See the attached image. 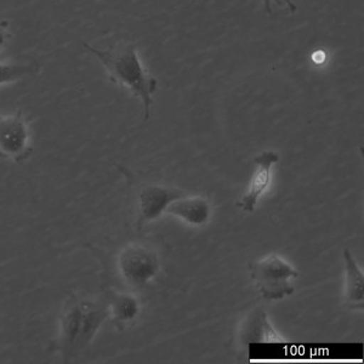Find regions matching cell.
Segmentation results:
<instances>
[{
	"label": "cell",
	"mask_w": 364,
	"mask_h": 364,
	"mask_svg": "<svg viewBox=\"0 0 364 364\" xmlns=\"http://www.w3.org/2000/svg\"><path fill=\"white\" fill-rule=\"evenodd\" d=\"M84 48L95 55L107 72L108 78L117 84L122 90L130 91L135 97L142 101L145 118L149 119V108L154 104V92L157 90L158 80L149 75L137 54L136 44L118 42L107 50H97L89 44Z\"/></svg>",
	"instance_id": "6da1fadb"
},
{
	"label": "cell",
	"mask_w": 364,
	"mask_h": 364,
	"mask_svg": "<svg viewBox=\"0 0 364 364\" xmlns=\"http://www.w3.org/2000/svg\"><path fill=\"white\" fill-rule=\"evenodd\" d=\"M107 316V306L102 302L85 301L75 296L67 300L54 343L65 363L87 348Z\"/></svg>",
	"instance_id": "7a4b0ae2"
},
{
	"label": "cell",
	"mask_w": 364,
	"mask_h": 364,
	"mask_svg": "<svg viewBox=\"0 0 364 364\" xmlns=\"http://www.w3.org/2000/svg\"><path fill=\"white\" fill-rule=\"evenodd\" d=\"M250 277L266 301H278L294 293L290 282L299 277L298 269L277 252H269L248 265Z\"/></svg>",
	"instance_id": "3957f363"
},
{
	"label": "cell",
	"mask_w": 364,
	"mask_h": 364,
	"mask_svg": "<svg viewBox=\"0 0 364 364\" xmlns=\"http://www.w3.org/2000/svg\"><path fill=\"white\" fill-rule=\"evenodd\" d=\"M117 269L122 279L134 288L149 284L159 272L157 252L142 243H129L117 257Z\"/></svg>",
	"instance_id": "277c9868"
},
{
	"label": "cell",
	"mask_w": 364,
	"mask_h": 364,
	"mask_svg": "<svg viewBox=\"0 0 364 364\" xmlns=\"http://www.w3.org/2000/svg\"><path fill=\"white\" fill-rule=\"evenodd\" d=\"M33 152L29 119L22 109L11 116H0V158L23 163Z\"/></svg>",
	"instance_id": "5b68a950"
},
{
	"label": "cell",
	"mask_w": 364,
	"mask_h": 364,
	"mask_svg": "<svg viewBox=\"0 0 364 364\" xmlns=\"http://www.w3.org/2000/svg\"><path fill=\"white\" fill-rule=\"evenodd\" d=\"M183 193L175 187L164 185H146L139 192V216L137 225L144 226L161 214H166V208Z\"/></svg>",
	"instance_id": "8992f818"
},
{
	"label": "cell",
	"mask_w": 364,
	"mask_h": 364,
	"mask_svg": "<svg viewBox=\"0 0 364 364\" xmlns=\"http://www.w3.org/2000/svg\"><path fill=\"white\" fill-rule=\"evenodd\" d=\"M278 161H279V154L274 151H264L262 154L254 158L255 171L252 174V180L249 182L247 193L237 203L238 207L248 213L255 211L259 199L269 187L272 180L271 170Z\"/></svg>",
	"instance_id": "52a82bcc"
},
{
	"label": "cell",
	"mask_w": 364,
	"mask_h": 364,
	"mask_svg": "<svg viewBox=\"0 0 364 364\" xmlns=\"http://www.w3.org/2000/svg\"><path fill=\"white\" fill-rule=\"evenodd\" d=\"M166 214L176 216L191 226H202L210 219L211 207L202 196H182L168 205Z\"/></svg>",
	"instance_id": "ba28073f"
},
{
	"label": "cell",
	"mask_w": 364,
	"mask_h": 364,
	"mask_svg": "<svg viewBox=\"0 0 364 364\" xmlns=\"http://www.w3.org/2000/svg\"><path fill=\"white\" fill-rule=\"evenodd\" d=\"M345 300L351 309H363L364 274L352 257L351 252L345 249Z\"/></svg>",
	"instance_id": "9c48e42d"
},
{
	"label": "cell",
	"mask_w": 364,
	"mask_h": 364,
	"mask_svg": "<svg viewBox=\"0 0 364 364\" xmlns=\"http://www.w3.org/2000/svg\"><path fill=\"white\" fill-rule=\"evenodd\" d=\"M107 309L108 314L111 315L113 322L116 323L117 327L124 329L137 318L140 314V302L132 293L114 291L109 296Z\"/></svg>",
	"instance_id": "30bf717a"
},
{
	"label": "cell",
	"mask_w": 364,
	"mask_h": 364,
	"mask_svg": "<svg viewBox=\"0 0 364 364\" xmlns=\"http://www.w3.org/2000/svg\"><path fill=\"white\" fill-rule=\"evenodd\" d=\"M39 72V65L34 61L22 63H0V85L13 83L25 77H32Z\"/></svg>",
	"instance_id": "8fae6325"
},
{
	"label": "cell",
	"mask_w": 364,
	"mask_h": 364,
	"mask_svg": "<svg viewBox=\"0 0 364 364\" xmlns=\"http://www.w3.org/2000/svg\"><path fill=\"white\" fill-rule=\"evenodd\" d=\"M261 3L264 4V8H265L266 13L267 14H272L273 4L286 5L291 14L296 13V10H298L293 0H261Z\"/></svg>",
	"instance_id": "7c38bea8"
},
{
	"label": "cell",
	"mask_w": 364,
	"mask_h": 364,
	"mask_svg": "<svg viewBox=\"0 0 364 364\" xmlns=\"http://www.w3.org/2000/svg\"><path fill=\"white\" fill-rule=\"evenodd\" d=\"M10 22L8 20L0 21V51L4 49L6 44L10 42V39L13 38V34L9 31Z\"/></svg>",
	"instance_id": "4fadbf2b"
}]
</instances>
